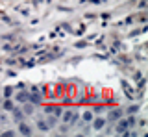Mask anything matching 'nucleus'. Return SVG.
<instances>
[{
  "mask_svg": "<svg viewBox=\"0 0 148 137\" xmlns=\"http://www.w3.org/2000/svg\"><path fill=\"white\" fill-rule=\"evenodd\" d=\"M22 111H24V115H32V113L35 111L34 104H32V102H24V108H22Z\"/></svg>",
  "mask_w": 148,
  "mask_h": 137,
  "instance_id": "6",
  "label": "nucleus"
},
{
  "mask_svg": "<svg viewBox=\"0 0 148 137\" xmlns=\"http://www.w3.org/2000/svg\"><path fill=\"white\" fill-rule=\"evenodd\" d=\"M11 117H13L15 122H21V121H24V111H22L21 108H13L11 109Z\"/></svg>",
  "mask_w": 148,
  "mask_h": 137,
  "instance_id": "4",
  "label": "nucleus"
},
{
  "mask_svg": "<svg viewBox=\"0 0 148 137\" xmlns=\"http://www.w3.org/2000/svg\"><path fill=\"white\" fill-rule=\"evenodd\" d=\"M92 128L95 130H102V128L106 126V119H102V117H96V119H92Z\"/></svg>",
  "mask_w": 148,
  "mask_h": 137,
  "instance_id": "5",
  "label": "nucleus"
},
{
  "mask_svg": "<svg viewBox=\"0 0 148 137\" xmlns=\"http://www.w3.org/2000/svg\"><path fill=\"white\" fill-rule=\"evenodd\" d=\"M37 128H39V130L43 132V134H46L50 126H48V122H45V121H39V122H37Z\"/></svg>",
  "mask_w": 148,
  "mask_h": 137,
  "instance_id": "11",
  "label": "nucleus"
},
{
  "mask_svg": "<svg viewBox=\"0 0 148 137\" xmlns=\"http://www.w3.org/2000/svg\"><path fill=\"white\" fill-rule=\"evenodd\" d=\"M80 119V115H78V111H74V109H69V111L63 113V121L65 124H74V122Z\"/></svg>",
  "mask_w": 148,
  "mask_h": 137,
  "instance_id": "1",
  "label": "nucleus"
},
{
  "mask_svg": "<svg viewBox=\"0 0 148 137\" xmlns=\"http://www.w3.org/2000/svg\"><path fill=\"white\" fill-rule=\"evenodd\" d=\"M82 119H83V121H85V122H91L92 119H95V115H92L91 111H85V113H83V115H82Z\"/></svg>",
  "mask_w": 148,
  "mask_h": 137,
  "instance_id": "12",
  "label": "nucleus"
},
{
  "mask_svg": "<svg viewBox=\"0 0 148 137\" xmlns=\"http://www.w3.org/2000/svg\"><path fill=\"white\" fill-rule=\"evenodd\" d=\"M0 135H4V137H13V135H15V132H4V134H0Z\"/></svg>",
  "mask_w": 148,
  "mask_h": 137,
  "instance_id": "15",
  "label": "nucleus"
},
{
  "mask_svg": "<svg viewBox=\"0 0 148 137\" xmlns=\"http://www.w3.org/2000/svg\"><path fill=\"white\" fill-rule=\"evenodd\" d=\"M0 134H2V132H0Z\"/></svg>",
  "mask_w": 148,
  "mask_h": 137,
  "instance_id": "16",
  "label": "nucleus"
},
{
  "mask_svg": "<svg viewBox=\"0 0 148 137\" xmlns=\"http://www.w3.org/2000/svg\"><path fill=\"white\" fill-rule=\"evenodd\" d=\"M126 121H128V126H132V128H133V126H135V117H133V115H132V113H130V117L126 119Z\"/></svg>",
  "mask_w": 148,
  "mask_h": 137,
  "instance_id": "14",
  "label": "nucleus"
},
{
  "mask_svg": "<svg viewBox=\"0 0 148 137\" xmlns=\"http://www.w3.org/2000/svg\"><path fill=\"white\" fill-rule=\"evenodd\" d=\"M18 134H21V135H32L34 130H32L30 124H26L24 121H21V122H18Z\"/></svg>",
  "mask_w": 148,
  "mask_h": 137,
  "instance_id": "2",
  "label": "nucleus"
},
{
  "mask_svg": "<svg viewBox=\"0 0 148 137\" xmlns=\"http://www.w3.org/2000/svg\"><path fill=\"white\" fill-rule=\"evenodd\" d=\"M41 100H43V97L37 93V89H32V93H28V102H32V104H41Z\"/></svg>",
  "mask_w": 148,
  "mask_h": 137,
  "instance_id": "3",
  "label": "nucleus"
},
{
  "mask_svg": "<svg viewBox=\"0 0 148 137\" xmlns=\"http://www.w3.org/2000/svg\"><path fill=\"white\" fill-rule=\"evenodd\" d=\"M120 117H122V111H120V109H113V111L109 113V121H119Z\"/></svg>",
  "mask_w": 148,
  "mask_h": 137,
  "instance_id": "9",
  "label": "nucleus"
},
{
  "mask_svg": "<svg viewBox=\"0 0 148 137\" xmlns=\"http://www.w3.org/2000/svg\"><path fill=\"white\" fill-rule=\"evenodd\" d=\"M45 113H54V117H61V109H59V108H54V106L45 108Z\"/></svg>",
  "mask_w": 148,
  "mask_h": 137,
  "instance_id": "7",
  "label": "nucleus"
},
{
  "mask_svg": "<svg viewBox=\"0 0 148 137\" xmlns=\"http://www.w3.org/2000/svg\"><path fill=\"white\" fill-rule=\"evenodd\" d=\"M119 121H120V119H119ZM126 128H128V121H120L119 124H117V128H115V130H117L119 134H124V130H126Z\"/></svg>",
  "mask_w": 148,
  "mask_h": 137,
  "instance_id": "10",
  "label": "nucleus"
},
{
  "mask_svg": "<svg viewBox=\"0 0 148 137\" xmlns=\"http://www.w3.org/2000/svg\"><path fill=\"white\" fill-rule=\"evenodd\" d=\"M17 102H21V104H24V102H28V91H21V93L17 95Z\"/></svg>",
  "mask_w": 148,
  "mask_h": 137,
  "instance_id": "8",
  "label": "nucleus"
},
{
  "mask_svg": "<svg viewBox=\"0 0 148 137\" xmlns=\"http://www.w3.org/2000/svg\"><path fill=\"white\" fill-rule=\"evenodd\" d=\"M4 109H8V111L13 109V102H11V100H4Z\"/></svg>",
  "mask_w": 148,
  "mask_h": 137,
  "instance_id": "13",
  "label": "nucleus"
}]
</instances>
